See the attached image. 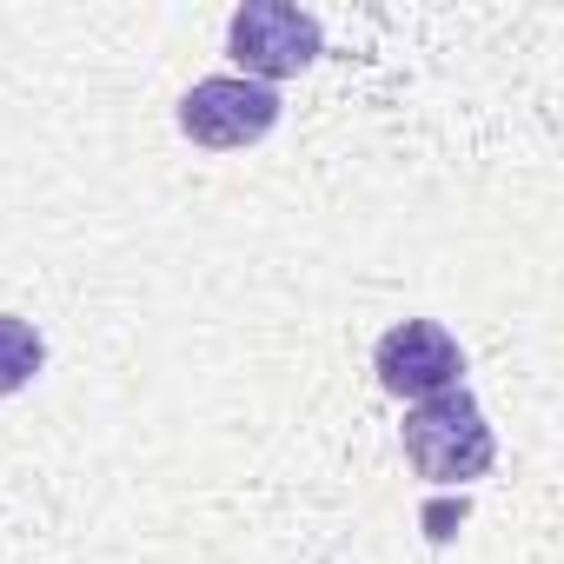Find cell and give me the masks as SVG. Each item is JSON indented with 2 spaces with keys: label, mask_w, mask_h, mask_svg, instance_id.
<instances>
[{
  "label": "cell",
  "mask_w": 564,
  "mask_h": 564,
  "mask_svg": "<svg viewBox=\"0 0 564 564\" xmlns=\"http://www.w3.org/2000/svg\"><path fill=\"white\" fill-rule=\"evenodd\" d=\"M41 366H47V339H41L28 319L0 313V399L28 392V386L41 379Z\"/></svg>",
  "instance_id": "cell-5"
},
{
  "label": "cell",
  "mask_w": 564,
  "mask_h": 564,
  "mask_svg": "<svg viewBox=\"0 0 564 564\" xmlns=\"http://www.w3.org/2000/svg\"><path fill=\"white\" fill-rule=\"evenodd\" d=\"M399 445H405L412 471L432 478V485H478L491 471V458H498V438L485 425V405L465 386L419 399L405 412V425H399Z\"/></svg>",
  "instance_id": "cell-1"
},
{
  "label": "cell",
  "mask_w": 564,
  "mask_h": 564,
  "mask_svg": "<svg viewBox=\"0 0 564 564\" xmlns=\"http://www.w3.org/2000/svg\"><path fill=\"white\" fill-rule=\"evenodd\" d=\"M372 372H379V386L392 392V399H432V392H452L458 379H465V352H458V339L438 326V319H399L386 339H379V352H372Z\"/></svg>",
  "instance_id": "cell-4"
},
{
  "label": "cell",
  "mask_w": 564,
  "mask_h": 564,
  "mask_svg": "<svg viewBox=\"0 0 564 564\" xmlns=\"http://www.w3.org/2000/svg\"><path fill=\"white\" fill-rule=\"evenodd\" d=\"M226 54L239 67V80H293L326 54V28L313 8H293V0H246L226 21Z\"/></svg>",
  "instance_id": "cell-2"
},
{
  "label": "cell",
  "mask_w": 564,
  "mask_h": 564,
  "mask_svg": "<svg viewBox=\"0 0 564 564\" xmlns=\"http://www.w3.org/2000/svg\"><path fill=\"white\" fill-rule=\"evenodd\" d=\"M279 107H286V100H279L272 87L239 80V74H213V80H193L180 94V113L173 120L206 153H246V147H259L279 127Z\"/></svg>",
  "instance_id": "cell-3"
}]
</instances>
